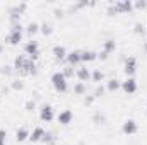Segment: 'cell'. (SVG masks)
<instances>
[{
	"label": "cell",
	"instance_id": "6da1fadb",
	"mask_svg": "<svg viewBox=\"0 0 147 145\" xmlns=\"http://www.w3.org/2000/svg\"><path fill=\"white\" fill-rule=\"evenodd\" d=\"M51 84L57 92H67V89H69V82L62 72H55L51 75Z\"/></svg>",
	"mask_w": 147,
	"mask_h": 145
},
{
	"label": "cell",
	"instance_id": "7a4b0ae2",
	"mask_svg": "<svg viewBox=\"0 0 147 145\" xmlns=\"http://www.w3.org/2000/svg\"><path fill=\"white\" fill-rule=\"evenodd\" d=\"M24 51H26L28 58H31L33 62L38 60V56H39V44H38V41H28L24 44Z\"/></svg>",
	"mask_w": 147,
	"mask_h": 145
},
{
	"label": "cell",
	"instance_id": "3957f363",
	"mask_svg": "<svg viewBox=\"0 0 147 145\" xmlns=\"http://www.w3.org/2000/svg\"><path fill=\"white\" fill-rule=\"evenodd\" d=\"M53 118H55L53 108H51L50 104H43L41 109H39V119L45 121V123H50V121H53Z\"/></svg>",
	"mask_w": 147,
	"mask_h": 145
},
{
	"label": "cell",
	"instance_id": "277c9868",
	"mask_svg": "<svg viewBox=\"0 0 147 145\" xmlns=\"http://www.w3.org/2000/svg\"><path fill=\"white\" fill-rule=\"evenodd\" d=\"M121 132H123L125 135H135V133L139 132L137 121H135V119H127V121L121 125Z\"/></svg>",
	"mask_w": 147,
	"mask_h": 145
},
{
	"label": "cell",
	"instance_id": "5b68a950",
	"mask_svg": "<svg viewBox=\"0 0 147 145\" xmlns=\"http://www.w3.org/2000/svg\"><path fill=\"white\" fill-rule=\"evenodd\" d=\"M72 119H74V113L70 111V109H63V111H60L58 116H57V121H58L60 125H63V126L70 125Z\"/></svg>",
	"mask_w": 147,
	"mask_h": 145
},
{
	"label": "cell",
	"instance_id": "8992f818",
	"mask_svg": "<svg viewBox=\"0 0 147 145\" xmlns=\"http://www.w3.org/2000/svg\"><path fill=\"white\" fill-rule=\"evenodd\" d=\"M137 70V60L134 58V56H128L127 60H125V67H123V72L127 77H134V73Z\"/></svg>",
	"mask_w": 147,
	"mask_h": 145
},
{
	"label": "cell",
	"instance_id": "52a82bcc",
	"mask_svg": "<svg viewBox=\"0 0 147 145\" xmlns=\"http://www.w3.org/2000/svg\"><path fill=\"white\" fill-rule=\"evenodd\" d=\"M121 89L127 92V94H134L137 92V80L134 77H127V80L121 82Z\"/></svg>",
	"mask_w": 147,
	"mask_h": 145
},
{
	"label": "cell",
	"instance_id": "ba28073f",
	"mask_svg": "<svg viewBox=\"0 0 147 145\" xmlns=\"http://www.w3.org/2000/svg\"><path fill=\"white\" fill-rule=\"evenodd\" d=\"M115 7L118 9L120 14H123V12H132V10H134V2H132V0H118V2H115Z\"/></svg>",
	"mask_w": 147,
	"mask_h": 145
},
{
	"label": "cell",
	"instance_id": "9c48e42d",
	"mask_svg": "<svg viewBox=\"0 0 147 145\" xmlns=\"http://www.w3.org/2000/svg\"><path fill=\"white\" fill-rule=\"evenodd\" d=\"M5 41H7L9 44H12V46L19 44V43L22 41V31H12V29H10V33L7 34Z\"/></svg>",
	"mask_w": 147,
	"mask_h": 145
},
{
	"label": "cell",
	"instance_id": "30bf717a",
	"mask_svg": "<svg viewBox=\"0 0 147 145\" xmlns=\"http://www.w3.org/2000/svg\"><path fill=\"white\" fill-rule=\"evenodd\" d=\"M80 55H82V51H79V50H74V51H70V53H67V63L69 65H72V67H75L77 63H80Z\"/></svg>",
	"mask_w": 147,
	"mask_h": 145
},
{
	"label": "cell",
	"instance_id": "8fae6325",
	"mask_svg": "<svg viewBox=\"0 0 147 145\" xmlns=\"http://www.w3.org/2000/svg\"><path fill=\"white\" fill-rule=\"evenodd\" d=\"M45 128H41V126H36L33 132H31V135H29V142H41L43 140V137H45Z\"/></svg>",
	"mask_w": 147,
	"mask_h": 145
},
{
	"label": "cell",
	"instance_id": "7c38bea8",
	"mask_svg": "<svg viewBox=\"0 0 147 145\" xmlns=\"http://www.w3.org/2000/svg\"><path fill=\"white\" fill-rule=\"evenodd\" d=\"M94 60H98V53H96V51H92V50H86V51H82V55H80V62H84V63H91V62H94Z\"/></svg>",
	"mask_w": 147,
	"mask_h": 145
},
{
	"label": "cell",
	"instance_id": "4fadbf2b",
	"mask_svg": "<svg viewBox=\"0 0 147 145\" xmlns=\"http://www.w3.org/2000/svg\"><path fill=\"white\" fill-rule=\"evenodd\" d=\"M53 56L57 58V60H65L67 58V50L63 48V46H60V44H57V46H53Z\"/></svg>",
	"mask_w": 147,
	"mask_h": 145
},
{
	"label": "cell",
	"instance_id": "5bb4252c",
	"mask_svg": "<svg viewBox=\"0 0 147 145\" xmlns=\"http://www.w3.org/2000/svg\"><path fill=\"white\" fill-rule=\"evenodd\" d=\"M75 73H77V79H79L80 82H84V84H86V82H87V80L91 79V75H92V73H91L89 70H87V68H86V67L79 68V70H77Z\"/></svg>",
	"mask_w": 147,
	"mask_h": 145
},
{
	"label": "cell",
	"instance_id": "9a60e30c",
	"mask_svg": "<svg viewBox=\"0 0 147 145\" xmlns=\"http://www.w3.org/2000/svg\"><path fill=\"white\" fill-rule=\"evenodd\" d=\"M29 132L26 130V128H19L17 132H16V140L17 142H26V140H29Z\"/></svg>",
	"mask_w": 147,
	"mask_h": 145
},
{
	"label": "cell",
	"instance_id": "2e32d148",
	"mask_svg": "<svg viewBox=\"0 0 147 145\" xmlns=\"http://www.w3.org/2000/svg\"><path fill=\"white\" fill-rule=\"evenodd\" d=\"M106 89H108L110 92H115V91L121 89V82H120L118 79H110V80L106 82Z\"/></svg>",
	"mask_w": 147,
	"mask_h": 145
},
{
	"label": "cell",
	"instance_id": "e0dca14e",
	"mask_svg": "<svg viewBox=\"0 0 147 145\" xmlns=\"http://www.w3.org/2000/svg\"><path fill=\"white\" fill-rule=\"evenodd\" d=\"M116 50V41L115 39H108V41H105V46H103V51H106L108 55L113 53Z\"/></svg>",
	"mask_w": 147,
	"mask_h": 145
},
{
	"label": "cell",
	"instance_id": "ac0fdd59",
	"mask_svg": "<svg viewBox=\"0 0 147 145\" xmlns=\"http://www.w3.org/2000/svg\"><path fill=\"white\" fill-rule=\"evenodd\" d=\"M24 63H26V56H24V55H19V56H16V60H14V68H16V70H22V68H24Z\"/></svg>",
	"mask_w": 147,
	"mask_h": 145
},
{
	"label": "cell",
	"instance_id": "d6986e66",
	"mask_svg": "<svg viewBox=\"0 0 147 145\" xmlns=\"http://www.w3.org/2000/svg\"><path fill=\"white\" fill-rule=\"evenodd\" d=\"M86 91H87V87H86L84 82H77V84L74 85V94H77V96H84Z\"/></svg>",
	"mask_w": 147,
	"mask_h": 145
},
{
	"label": "cell",
	"instance_id": "ffe728a7",
	"mask_svg": "<svg viewBox=\"0 0 147 145\" xmlns=\"http://www.w3.org/2000/svg\"><path fill=\"white\" fill-rule=\"evenodd\" d=\"M39 31L43 33V36H51V33H53V28H51V24H48V22H43V24H39Z\"/></svg>",
	"mask_w": 147,
	"mask_h": 145
},
{
	"label": "cell",
	"instance_id": "44dd1931",
	"mask_svg": "<svg viewBox=\"0 0 147 145\" xmlns=\"http://www.w3.org/2000/svg\"><path fill=\"white\" fill-rule=\"evenodd\" d=\"M26 31H28L29 36H34L36 33H39V24H38V22H29L28 28H26Z\"/></svg>",
	"mask_w": 147,
	"mask_h": 145
},
{
	"label": "cell",
	"instance_id": "7402d4cb",
	"mask_svg": "<svg viewBox=\"0 0 147 145\" xmlns=\"http://www.w3.org/2000/svg\"><path fill=\"white\" fill-rule=\"evenodd\" d=\"M91 79H92V82L101 84V82L105 80V73L101 72V70H94V72H92V75H91Z\"/></svg>",
	"mask_w": 147,
	"mask_h": 145
},
{
	"label": "cell",
	"instance_id": "603a6c76",
	"mask_svg": "<svg viewBox=\"0 0 147 145\" xmlns=\"http://www.w3.org/2000/svg\"><path fill=\"white\" fill-rule=\"evenodd\" d=\"M62 73L65 75V79H70V77H74V73H75V70H74L72 65H67L63 70H62Z\"/></svg>",
	"mask_w": 147,
	"mask_h": 145
},
{
	"label": "cell",
	"instance_id": "cb8c5ba5",
	"mask_svg": "<svg viewBox=\"0 0 147 145\" xmlns=\"http://www.w3.org/2000/svg\"><path fill=\"white\" fill-rule=\"evenodd\" d=\"M134 33H135V34H144V33H146L144 24H142V22H135V26H134Z\"/></svg>",
	"mask_w": 147,
	"mask_h": 145
},
{
	"label": "cell",
	"instance_id": "d4e9b609",
	"mask_svg": "<svg viewBox=\"0 0 147 145\" xmlns=\"http://www.w3.org/2000/svg\"><path fill=\"white\" fill-rule=\"evenodd\" d=\"M24 109H26V111H34V109H36V101H34V99H28L26 104H24Z\"/></svg>",
	"mask_w": 147,
	"mask_h": 145
},
{
	"label": "cell",
	"instance_id": "484cf974",
	"mask_svg": "<svg viewBox=\"0 0 147 145\" xmlns=\"http://www.w3.org/2000/svg\"><path fill=\"white\" fill-rule=\"evenodd\" d=\"M10 87H12L14 91H22V89H24V82H22V80H14V82L10 84Z\"/></svg>",
	"mask_w": 147,
	"mask_h": 145
},
{
	"label": "cell",
	"instance_id": "4316f807",
	"mask_svg": "<svg viewBox=\"0 0 147 145\" xmlns=\"http://www.w3.org/2000/svg\"><path fill=\"white\" fill-rule=\"evenodd\" d=\"M103 94H105V87H103L101 84H98V85H96V89H94V97L98 99V97H101Z\"/></svg>",
	"mask_w": 147,
	"mask_h": 145
},
{
	"label": "cell",
	"instance_id": "83f0119b",
	"mask_svg": "<svg viewBox=\"0 0 147 145\" xmlns=\"http://www.w3.org/2000/svg\"><path fill=\"white\" fill-rule=\"evenodd\" d=\"M146 7H147L146 0H137V2H134V9H146Z\"/></svg>",
	"mask_w": 147,
	"mask_h": 145
},
{
	"label": "cell",
	"instance_id": "f1b7e54d",
	"mask_svg": "<svg viewBox=\"0 0 147 145\" xmlns=\"http://www.w3.org/2000/svg\"><path fill=\"white\" fill-rule=\"evenodd\" d=\"M116 14H120L118 9L115 7V3H110V7H108V15H116Z\"/></svg>",
	"mask_w": 147,
	"mask_h": 145
},
{
	"label": "cell",
	"instance_id": "f546056e",
	"mask_svg": "<svg viewBox=\"0 0 147 145\" xmlns=\"http://www.w3.org/2000/svg\"><path fill=\"white\" fill-rule=\"evenodd\" d=\"M5 140H7V132L3 128H0V145L5 144Z\"/></svg>",
	"mask_w": 147,
	"mask_h": 145
},
{
	"label": "cell",
	"instance_id": "4dcf8cb0",
	"mask_svg": "<svg viewBox=\"0 0 147 145\" xmlns=\"http://www.w3.org/2000/svg\"><path fill=\"white\" fill-rule=\"evenodd\" d=\"M94 123H105V116L101 113H96L94 114Z\"/></svg>",
	"mask_w": 147,
	"mask_h": 145
},
{
	"label": "cell",
	"instance_id": "1f68e13d",
	"mask_svg": "<svg viewBox=\"0 0 147 145\" xmlns=\"http://www.w3.org/2000/svg\"><path fill=\"white\" fill-rule=\"evenodd\" d=\"M94 99H96L94 96H89V97H86V99H84V104H86V106H91V104L94 103Z\"/></svg>",
	"mask_w": 147,
	"mask_h": 145
},
{
	"label": "cell",
	"instance_id": "d6a6232c",
	"mask_svg": "<svg viewBox=\"0 0 147 145\" xmlns=\"http://www.w3.org/2000/svg\"><path fill=\"white\" fill-rule=\"evenodd\" d=\"M0 72L3 73V75H10V73H12V67H2Z\"/></svg>",
	"mask_w": 147,
	"mask_h": 145
},
{
	"label": "cell",
	"instance_id": "836d02e7",
	"mask_svg": "<svg viewBox=\"0 0 147 145\" xmlns=\"http://www.w3.org/2000/svg\"><path fill=\"white\" fill-rule=\"evenodd\" d=\"M55 17L57 19H62L63 17V10L62 9H55Z\"/></svg>",
	"mask_w": 147,
	"mask_h": 145
},
{
	"label": "cell",
	"instance_id": "e575fe53",
	"mask_svg": "<svg viewBox=\"0 0 147 145\" xmlns=\"http://www.w3.org/2000/svg\"><path fill=\"white\" fill-rule=\"evenodd\" d=\"M108 56H110V55H108L106 51H101V53H98V58H99V60H108Z\"/></svg>",
	"mask_w": 147,
	"mask_h": 145
},
{
	"label": "cell",
	"instance_id": "d590c367",
	"mask_svg": "<svg viewBox=\"0 0 147 145\" xmlns=\"http://www.w3.org/2000/svg\"><path fill=\"white\" fill-rule=\"evenodd\" d=\"M144 51H146V53H147V41H146V43H144Z\"/></svg>",
	"mask_w": 147,
	"mask_h": 145
},
{
	"label": "cell",
	"instance_id": "8d00e7d4",
	"mask_svg": "<svg viewBox=\"0 0 147 145\" xmlns=\"http://www.w3.org/2000/svg\"><path fill=\"white\" fill-rule=\"evenodd\" d=\"M2 50H3V46H2V44H0V53H2Z\"/></svg>",
	"mask_w": 147,
	"mask_h": 145
},
{
	"label": "cell",
	"instance_id": "74e56055",
	"mask_svg": "<svg viewBox=\"0 0 147 145\" xmlns=\"http://www.w3.org/2000/svg\"><path fill=\"white\" fill-rule=\"evenodd\" d=\"M3 145H7V144H3Z\"/></svg>",
	"mask_w": 147,
	"mask_h": 145
}]
</instances>
